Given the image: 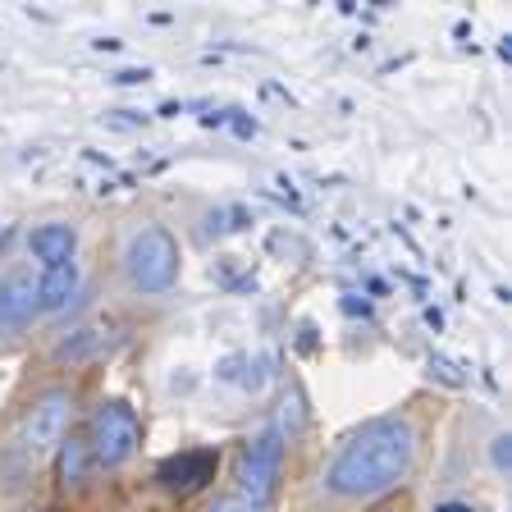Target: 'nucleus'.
<instances>
[{"instance_id":"1","label":"nucleus","mask_w":512,"mask_h":512,"mask_svg":"<svg viewBox=\"0 0 512 512\" xmlns=\"http://www.w3.org/2000/svg\"><path fill=\"white\" fill-rule=\"evenodd\" d=\"M416 430L407 416H375L343 444V453L325 471V490L339 499H375L394 490L412 471Z\"/></svg>"},{"instance_id":"2","label":"nucleus","mask_w":512,"mask_h":512,"mask_svg":"<svg viewBox=\"0 0 512 512\" xmlns=\"http://www.w3.org/2000/svg\"><path fill=\"white\" fill-rule=\"evenodd\" d=\"M69 416H74V398L69 389H46L23 407L19 426L10 430V439L0 444V490L19 494L32 480V471L51 458L55 448L69 435Z\"/></svg>"},{"instance_id":"3","label":"nucleus","mask_w":512,"mask_h":512,"mask_svg":"<svg viewBox=\"0 0 512 512\" xmlns=\"http://www.w3.org/2000/svg\"><path fill=\"white\" fill-rule=\"evenodd\" d=\"M179 238L165 229V224H147L138 234L128 238L124 247V270H128V284L138 293H165L174 288L179 279Z\"/></svg>"},{"instance_id":"4","label":"nucleus","mask_w":512,"mask_h":512,"mask_svg":"<svg viewBox=\"0 0 512 512\" xmlns=\"http://www.w3.org/2000/svg\"><path fill=\"white\" fill-rule=\"evenodd\" d=\"M142 444V421L138 412L119 398L101 403L87 421V448H92V462L96 467H124Z\"/></svg>"},{"instance_id":"5","label":"nucleus","mask_w":512,"mask_h":512,"mask_svg":"<svg viewBox=\"0 0 512 512\" xmlns=\"http://www.w3.org/2000/svg\"><path fill=\"white\" fill-rule=\"evenodd\" d=\"M279 471H284V435L275 426H266L256 439H247L243 453H238V471H234V494H243L247 503L266 508L275 499Z\"/></svg>"},{"instance_id":"6","label":"nucleus","mask_w":512,"mask_h":512,"mask_svg":"<svg viewBox=\"0 0 512 512\" xmlns=\"http://www.w3.org/2000/svg\"><path fill=\"white\" fill-rule=\"evenodd\" d=\"M215 467H220L215 448H183V453L160 462L156 480H160V490H170V494H197L215 480Z\"/></svg>"},{"instance_id":"7","label":"nucleus","mask_w":512,"mask_h":512,"mask_svg":"<svg viewBox=\"0 0 512 512\" xmlns=\"http://www.w3.org/2000/svg\"><path fill=\"white\" fill-rule=\"evenodd\" d=\"M37 316V275L23 266L0 275V330H19Z\"/></svg>"},{"instance_id":"8","label":"nucleus","mask_w":512,"mask_h":512,"mask_svg":"<svg viewBox=\"0 0 512 512\" xmlns=\"http://www.w3.org/2000/svg\"><path fill=\"white\" fill-rule=\"evenodd\" d=\"M74 293H78V266L74 261H64V266H51V270L37 275V311H46V316H55V311L69 307Z\"/></svg>"},{"instance_id":"9","label":"nucleus","mask_w":512,"mask_h":512,"mask_svg":"<svg viewBox=\"0 0 512 512\" xmlns=\"http://www.w3.org/2000/svg\"><path fill=\"white\" fill-rule=\"evenodd\" d=\"M28 247H32V256H37V261L51 270V266H64V261H74L78 234H74V224H42V229H32Z\"/></svg>"},{"instance_id":"10","label":"nucleus","mask_w":512,"mask_h":512,"mask_svg":"<svg viewBox=\"0 0 512 512\" xmlns=\"http://www.w3.org/2000/svg\"><path fill=\"white\" fill-rule=\"evenodd\" d=\"M55 453H60V480H64V485H83L87 471L96 467L87 439H78V435H64V444L55 448Z\"/></svg>"},{"instance_id":"11","label":"nucleus","mask_w":512,"mask_h":512,"mask_svg":"<svg viewBox=\"0 0 512 512\" xmlns=\"http://www.w3.org/2000/svg\"><path fill=\"white\" fill-rule=\"evenodd\" d=\"M302 426H307V407H302V394H298V389H288V394H284V416H279V435H298V430Z\"/></svg>"},{"instance_id":"12","label":"nucleus","mask_w":512,"mask_h":512,"mask_svg":"<svg viewBox=\"0 0 512 512\" xmlns=\"http://www.w3.org/2000/svg\"><path fill=\"white\" fill-rule=\"evenodd\" d=\"M252 371H256L252 357H224L220 371H215V375H220V380H229V384H247V389H256L261 380H256Z\"/></svg>"},{"instance_id":"13","label":"nucleus","mask_w":512,"mask_h":512,"mask_svg":"<svg viewBox=\"0 0 512 512\" xmlns=\"http://www.w3.org/2000/svg\"><path fill=\"white\" fill-rule=\"evenodd\" d=\"M206 512H261V508H256V503H247L243 494H220V499H215Z\"/></svg>"},{"instance_id":"14","label":"nucleus","mask_w":512,"mask_h":512,"mask_svg":"<svg viewBox=\"0 0 512 512\" xmlns=\"http://www.w3.org/2000/svg\"><path fill=\"white\" fill-rule=\"evenodd\" d=\"M147 78H151V69H119L115 83L119 87H138V83H147Z\"/></svg>"},{"instance_id":"15","label":"nucleus","mask_w":512,"mask_h":512,"mask_svg":"<svg viewBox=\"0 0 512 512\" xmlns=\"http://www.w3.org/2000/svg\"><path fill=\"white\" fill-rule=\"evenodd\" d=\"M110 124H119V128H138V124H147V115H138V110H115V115H110Z\"/></svg>"},{"instance_id":"16","label":"nucleus","mask_w":512,"mask_h":512,"mask_svg":"<svg viewBox=\"0 0 512 512\" xmlns=\"http://www.w3.org/2000/svg\"><path fill=\"white\" fill-rule=\"evenodd\" d=\"M508 458H512V448H508V435H503V439H494V467H508Z\"/></svg>"},{"instance_id":"17","label":"nucleus","mask_w":512,"mask_h":512,"mask_svg":"<svg viewBox=\"0 0 512 512\" xmlns=\"http://www.w3.org/2000/svg\"><path fill=\"white\" fill-rule=\"evenodd\" d=\"M435 512H476L471 503H458V499H448V503H435Z\"/></svg>"},{"instance_id":"18","label":"nucleus","mask_w":512,"mask_h":512,"mask_svg":"<svg viewBox=\"0 0 512 512\" xmlns=\"http://www.w3.org/2000/svg\"><path fill=\"white\" fill-rule=\"evenodd\" d=\"M375 512H403V508H398V503H380V508H375Z\"/></svg>"},{"instance_id":"19","label":"nucleus","mask_w":512,"mask_h":512,"mask_svg":"<svg viewBox=\"0 0 512 512\" xmlns=\"http://www.w3.org/2000/svg\"><path fill=\"white\" fill-rule=\"evenodd\" d=\"M14 512H37V508H14Z\"/></svg>"}]
</instances>
